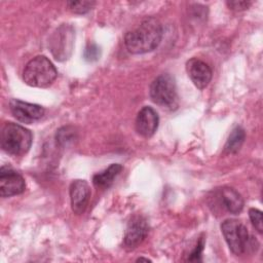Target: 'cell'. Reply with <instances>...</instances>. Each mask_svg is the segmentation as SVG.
<instances>
[{
	"label": "cell",
	"instance_id": "1",
	"mask_svg": "<svg viewBox=\"0 0 263 263\" xmlns=\"http://www.w3.org/2000/svg\"><path fill=\"white\" fill-rule=\"evenodd\" d=\"M161 38V24L154 17H148L125 34L124 44L130 53L141 54L154 50Z\"/></svg>",
	"mask_w": 263,
	"mask_h": 263
},
{
	"label": "cell",
	"instance_id": "2",
	"mask_svg": "<svg viewBox=\"0 0 263 263\" xmlns=\"http://www.w3.org/2000/svg\"><path fill=\"white\" fill-rule=\"evenodd\" d=\"M33 136L31 132L24 126L6 122L1 132V147L2 149L13 156L26 154L31 148Z\"/></svg>",
	"mask_w": 263,
	"mask_h": 263
},
{
	"label": "cell",
	"instance_id": "3",
	"mask_svg": "<svg viewBox=\"0 0 263 263\" xmlns=\"http://www.w3.org/2000/svg\"><path fill=\"white\" fill-rule=\"evenodd\" d=\"M58 76L53 64L44 55H37L25 66L23 79L26 84L33 87H47Z\"/></svg>",
	"mask_w": 263,
	"mask_h": 263
},
{
	"label": "cell",
	"instance_id": "4",
	"mask_svg": "<svg viewBox=\"0 0 263 263\" xmlns=\"http://www.w3.org/2000/svg\"><path fill=\"white\" fill-rule=\"evenodd\" d=\"M150 98L158 106L174 109L178 105L176 82L170 74H161L150 85Z\"/></svg>",
	"mask_w": 263,
	"mask_h": 263
},
{
	"label": "cell",
	"instance_id": "5",
	"mask_svg": "<svg viewBox=\"0 0 263 263\" xmlns=\"http://www.w3.org/2000/svg\"><path fill=\"white\" fill-rule=\"evenodd\" d=\"M221 230L224 238L235 255L243 254L250 246V236L247 227L234 219L225 220L221 224Z\"/></svg>",
	"mask_w": 263,
	"mask_h": 263
},
{
	"label": "cell",
	"instance_id": "6",
	"mask_svg": "<svg viewBox=\"0 0 263 263\" xmlns=\"http://www.w3.org/2000/svg\"><path fill=\"white\" fill-rule=\"evenodd\" d=\"M74 36V30L70 25L63 24L54 31L49 41V47L57 60L69 59L73 49Z\"/></svg>",
	"mask_w": 263,
	"mask_h": 263
},
{
	"label": "cell",
	"instance_id": "7",
	"mask_svg": "<svg viewBox=\"0 0 263 263\" xmlns=\"http://www.w3.org/2000/svg\"><path fill=\"white\" fill-rule=\"evenodd\" d=\"M149 231V225L147 220L140 215L134 216L126 227L124 237H123V243L124 246L132 250L137 248L139 245H141L144 239L146 238Z\"/></svg>",
	"mask_w": 263,
	"mask_h": 263
},
{
	"label": "cell",
	"instance_id": "8",
	"mask_svg": "<svg viewBox=\"0 0 263 263\" xmlns=\"http://www.w3.org/2000/svg\"><path fill=\"white\" fill-rule=\"evenodd\" d=\"M26 184L24 178L15 171L2 166L0 170V195L10 197L25 191Z\"/></svg>",
	"mask_w": 263,
	"mask_h": 263
},
{
	"label": "cell",
	"instance_id": "9",
	"mask_svg": "<svg viewBox=\"0 0 263 263\" xmlns=\"http://www.w3.org/2000/svg\"><path fill=\"white\" fill-rule=\"evenodd\" d=\"M9 109L14 118L24 123H32L39 120L44 115V108L40 105L23 102L16 99L10 100Z\"/></svg>",
	"mask_w": 263,
	"mask_h": 263
},
{
	"label": "cell",
	"instance_id": "10",
	"mask_svg": "<svg viewBox=\"0 0 263 263\" xmlns=\"http://www.w3.org/2000/svg\"><path fill=\"white\" fill-rule=\"evenodd\" d=\"M90 197V188L86 181L75 180L70 185V199L72 211L80 215L84 213Z\"/></svg>",
	"mask_w": 263,
	"mask_h": 263
},
{
	"label": "cell",
	"instance_id": "11",
	"mask_svg": "<svg viewBox=\"0 0 263 263\" xmlns=\"http://www.w3.org/2000/svg\"><path fill=\"white\" fill-rule=\"evenodd\" d=\"M186 70L193 84L199 89L206 87L212 79V69L206 63L198 59L189 60L186 64Z\"/></svg>",
	"mask_w": 263,
	"mask_h": 263
},
{
	"label": "cell",
	"instance_id": "12",
	"mask_svg": "<svg viewBox=\"0 0 263 263\" xmlns=\"http://www.w3.org/2000/svg\"><path fill=\"white\" fill-rule=\"evenodd\" d=\"M158 114L151 107L142 108L136 118V130L144 138H149L154 135L158 127Z\"/></svg>",
	"mask_w": 263,
	"mask_h": 263
},
{
	"label": "cell",
	"instance_id": "13",
	"mask_svg": "<svg viewBox=\"0 0 263 263\" xmlns=\"http://www.w3.org/2000/svg\"><path fill=\"white\" fill-rule=\"evenodd\" d=\"M221 200L224 208L231 214L237 215L243 209V199L241 195L231 187H223L220 191Z\"/></svg>",
	"mask_w": 263,
	"mask_h": 263
},
{
	"label": "cell",
	"instance_id": "14",
	"mask_svg": "<svg viewBox=\"0 0 263 263\" xmlns=\"http://www.w3.org/2000/svg\"><path fill=\"white\" fill-rule=\"evenodd\" d=\"M122 171V165L119 163H112L110 166H108L103 172H100L92 177V183L97 188L100 189H106L109 188L113 182L114 179L119 175V173Z\"/></svg>",
	"mask_w": 263,
	"mask_h": 263
},
{
	"label": "cell",
	"instance_id": "15",
	"mask_svg": "<svg viewBox=\"0 0 263 263\" xmlns=\"http://www.w3.org/2000/svg\"><path fill=\"white\" fill-rule=\"evenodd\" d=\"M245 138H246V133L242 127L236 126L235 128H233L225 144L224 152L226 154L236 153L242 146L245 142Z\"/></svg>",
	"mask_w": 263,
	"mask_h": 263
},
{
	"label": "cell",
	"instance_id": "16",
	"mask_svg": "<svg viewBox=\"0 0 263 263\" xmlns=\"http://www.w3.org/2000/svg\"><path fill=\"white\" fill-rule=\"evenodd\" d=\"M55 139L60 146L67 147L76 139V132L72 126H63L57 132Z\"/></svg>",
	"mask_w": 263,
	"mask_h": 263
},
{
	"label": "cell",
	"instance_id": "17",
	"mask_svg": "<svg viewBox=\"0 0 263 263\" xmlns=\"http://www.w3.org/2000/svg\"><path fill=\"white\" fill-rule=\"evenodd\" d=\"M95 4L96 2L93 1H69L67 3L69 9L77 14H83L88 12Z\"/></svg>",
	"mask_w": 263,
	"mask_h": 263
},
{
	"label": "cell",
	"instance_id": "18",
	"mask_svg": "<svg viewBox=\"0 0 263 263\" xmlns=\"http://www.w3.org/2000/svg\"><path fill=\"white\" fill-rule=\"evenodd\" d=\"M101 57V49L96 43H88L84 49L83 58L86 62H96Z\"/></svg>",
	"mask_w": 263,
	"mask_h": 263
},
{
	"label": "cell",
	"instance_id": "19",
	"mask_svg": "<svg viewBox=\"0 0 263 263\" xmlns=\"http://www.w3.org/2000/svg\"><path fill=\"white\" fill-rule=\"evenodd\" d=\"M249 216L251 219V222L253 226L256 228V230L260 233L263 231V222H262V212L257 209H250L249 210Z\"/></svg>",
	"mask_w": 263,
	"mask_h": 263
},
{
	"label": "cell",
	"instance_id": "20",
	"mask_svg": "<svg viewBox=\"0 0 263 263\" xmlns=\"http://www.w3.org/2000/svg\"><path fill=\"white\" fill-rule=\"evenodd\" d=\"M203 247H204V238L203 237H200L199 240L197 241L194 250L192 251V253L190 254L188 260L189 261H201V253H202V250H203Z\"/></svg>",
	"mask_w": 263,
	"mask_h": 263
},
{
	"label": "cell",
	"instance_id": "21",
	"mask_svg": "<svg viewBox=\"0 0 263 263\" xmlns=\"http://www.w3.org/2000/svg\"><path fill=\"white\" fill-rule=\"evenodd\" d=\"M251 4H252L251 1H236L235 0V1H228L227 2V5L229 6V8L232 9V10H236V11L248 9Z\"/></svg>",
	"mask_w": 263,
	"mask_h": 263
},
{
	"label": "cell",
	"instance_id": "22",
	"mask_svg": "<svg viewBox=\"0 0 263 263\" xmlns=\"http://www.w3.org/2000/svg\"><path fill=\"white\" fill-rule=\"evenodd\" d=\"M142 260H143V261H150L149 259H147V258H142V257L138 259V261H142Z\"/></svg>",
	"mask_w": 263,
	"mask_h": 263
}]
</instances>
